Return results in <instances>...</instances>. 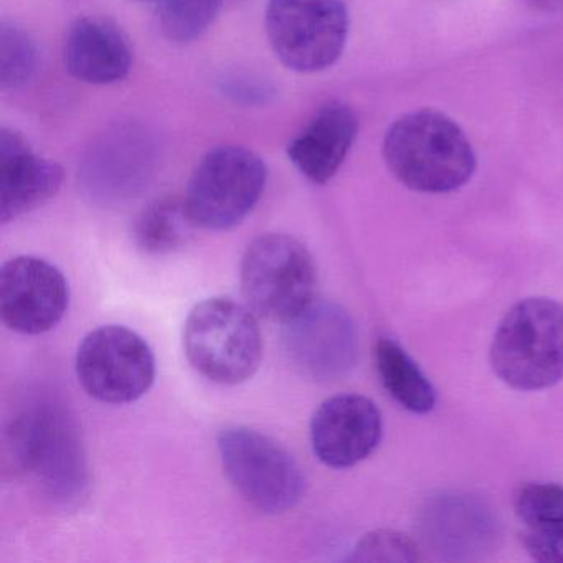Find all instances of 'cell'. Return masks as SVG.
Here are the masks:
<instances>
[{
  "label": "cell",
  "instance_id": "obj_14",
  "mask_svg": "<svg viewBox=\"0 0 563 563\" xmlns=\"http://www.w3.org/2000/svg\"><path fill=\"white\" fill-rule=\"evenodd\" d=\"M357 128V117L351 108L325 104L289 143V159L311 183H329L347 157Z\"/></svg>",
  "mask_w": 563,
  "mask_h": 563
},
{
  "label": "cell",
  "instance_id": "obj_2",
  "mask_svg": "<svg viewBox=\"0 0 563 563\" xmlns=\"http://www.w3.org/2000/svg\"><path fill=\"white\" fill-rule=\"evenodd\" d=\"M8 433L15 461L52 497L74 500L84 494L87 457L77 421L62 401L32 398L18 411Z\"/></svg>",
  "mask_w": 563,
  "mask_h": 563
},
{
  "label": "cell",
  "instance_id": "obj_5",
  "mask_svg": "<svg viewBox=\"0 0 563 563\" xmlns=\"http://www.w3.org/2000/svg\"><path fill=\"white\" fill-rule=\"evenodd\" d=\"M240 279L246 306L266 321L286 324L316 301L314 260L301 242L283 233L250 243Z\"/></svg>",
  "mask_w": 563,
  "mask_h": 563
},
{
  "label": "cell",
  "instance_id": "obj_8",
  "mask_svg": "<svg viewBox=\"0 0 563 563\" xmlns=\"http://www.w3.org/2000/svg\"><path fill=\"white\" fill-rule=\"evenodd\" d=\"M349 32L342 0H269L266 34L289 70L314 74L341 57Z\"/></svg>",
  "mask_w": 563,
  "mask_h": 563
},
{
  "label": "cell",
  "instance_id": "obj_4",
  "mask_svg": "<svg viewBox=\"0 0 563 563\" xmlns=\"http://www.w3.org/2000/svg\"><path fill=\"white\" fill-rule=\"evenodd\" d=\"M184 351L207 380L239 385L258 371L263 338L256 314L232 298H210L190 311L184 328Z\"/></svg>",
  "mask_w": 563,
  "mask_h": 563
},
{
  "label": "cell",
  "instance_id": "obj_18",
  "mask_svg": "<svg viewBox=\"0 0 563 563\" xmlns=\"http://www.w3.org/2000/svg\"><path fill=\"white\" fill-rule=\"evenodd\" d=\"M223 0H161L157 15L164 37L174 44L196 41L212 24Z\"/></svg>",
  "mask_w": 563,
  "mask_h": 563
},
{
  "label": "cell",
  "instance_id": "obj_1",
  "mask_svg": "<svg viewBox=\"0 0 563 563\" xmlns=\"http://www.w3.org/2000/svg\"><path fill=\"white\" fill-rule=\"evenodd\" d=\"M384 157L404 186L423 194L453 192L476 169L466 134L451 118L434 110L398 118L385 134Z\"/></svg>",
  "mask_w": 563,
  "mask_h": 563
},
{
  "label": "cell",
  "instance_id": "obj_19",
  "mask_svg": "<svg viewBox=\"0 0 563 563\" xmlns=\"http://www.w3.org/2000/svg\"><path fill=\"white\" fill-rule=\"evenodd\" d=\"M37 65L34 42L15 25L0 29V85L2 90H14L31 80Z\"/></svg>",
  "mask_w": 563,
  "mask_h": 563
},
{
  "label": "cell",
  "instance_id": "obj_13",
  "mask_svg": "<svg viewBox=\"0 0 563 563\" xmlns=\"http://www.w3.org/2000/svg\"><path fill=\"white\" fill-rule=\"evenodd\" d=\"M64 170L37 156L14 131L0 133V222L9 223L44 206L60 190Z\"/></svg>",
  "mask_w": 563,
  "mask_h": 563
},
{
  "label": "cell",
  "instance_id": "obj_20",
  "mask_svg": "<svg viewBox=\"0 0 563 563\" xmlns=\"http://www.w3.org/2000/svg\"><path fill=\"white\" fill-rule=\"evenodd\" d=\"M514 509L529 527H562L563 487L556 484H526L514 497Z\"/></svg>",
  "mask_w": 563,
  "mask_h": 563
},
{
  "label": "cell",
  "instance_id": "obj_23",
  "mask_svg": "<svg viewBox=\"0 0 563 563\" xmlns=\"http://www.w3.org/2000/svg\"><path fill=\"white\" fill-rule=\"evenodd\" d=\"M523 2L536 11L550 12V14L563 12V0H523Z\"/></svg>",
  "mask_w": 563,
  "mask_h": 563
},
{
  "label": "cell",
  "instance_id": "obj_15",
  "mask_svg": "<svg viewBox=\"0 0 563 563\" xmlns=\"http://www.w3.org/2000/svg\"><path fill=\"white\" fill-rule=\"evenodd\" d=\"M133 64L130 44L110 21L80 19L65 41V65L77 80L111 85L128 77Z\"/></svg>",
  "mask_w": 563,
  "mask_h": 563
},
{
  "label": "cell",
  "instance_id": "obj_16",
  "mask_svg": "<svg viewBox=\"0 0 563 563\" xmlns=\"http://www.w3.org/2000/svg\"><path fill=\"white\" fill-rule=\"evenodd\" d=\"M375 365L382 384L397 404L413 413H428L437 405V391L413 358L391 339L375 345Z\"/></svg>",
  "mask_w": 563,
  "mask_h": 563
},
{
  "label": "cell",
  "instance_id": "obj_7",
  "mask_svg": "<svg viewBox=\"0 0 563 563\" xmlns=\"http://www.w3.org/2000/svg\"><path fill=\"white\" fill-rule=\"evenodd\" d=\"M265 163L245 147L223 146L206 154L187 187V213L194 225L222 232L240 225L262 199Z\"/></svg>",
  "mask_w": 563,
  "mask_h": 563
},
{
  "label": "cell",
  "instance_id": "obj_21",
  "mask_svg": "<svg viewBox=\"0 0 563 563\" xmlns=\"http://www.w3.org/2000/svg\"><path fill=\"white\" fill-rule=\"evenodd\" d=\"M351 562H420V549L404 533L377 530L358 540Z\"/></svg>",
  "mask_w": 563,
  "mask_h": 563
},
{
  "label": "cell",
  "instance_id": "obj_11",
  "mask_svg": "<svg viewBox=\"0 0 563 563\" xmlns=\"http://www.w3.org/2000/svg\"><path fill=\"white\" fill-rule=\"evenodd\" d=\"M68 302L67 279L47 260L15 256L0 269V316L18 334L41 335L57 328Z\"/></svg>",
  "mask_w": 563,
  "mask_h": 563
},
{
  "label": "cell",
  "instance_id": "obj_3",
  "mask_svg": "<svg viewBox=\"0 0 563 563\" xmlns=\"http://www.w3.org/2000/svg\"><path fill=\"white\" fill-rule=\"evenodd\" d=\"M489 361L494 374L516 390H543L562 380L563 305L527 298L512 306L497 325Z\"/></svg>",
  "mask_w": 563,
  "mask_h": 563
},
{
  "label": "cell",
  "instance_id": "obj_10",
  "mask_svg": "<svg viewBox=\"0 0 563 563\" xmlns=\"http://www.w3.org/2000/svg\"><path fill=\"white\" fill-rule=\"evenodd\" d=\"M283 325L286 355L305 377L318 382L334 380L354 367L357 331L341 306L314 301Z\"/></svg>",
  "mask_w": 563,
  "mask_h": 563
},
{
  "label": "cell",
  "instance_id": "obj_22",
  "mask_svg": "<svg viewBox=\"0 0 563 563\" xmlns=\"http://www.w3.org/2000/svg\"><path fill=\"white\" fill-rule=\"evenodd\" d=\"M523 545L537 562L563 563V526L530 527Z\"/></svg>",
  "mask_w": 563,
  "mask_h": 563
},
{
  "label": "cell",
  "instance_id": "obj_9",
  "mask_svg": "<svg viewBox=\"0 0 563 563\" xmlns=\"http://www.w3.org/2000/svg\"><path fill=\"white\" fill-rule=\"evenodd\" d=\"M75 367L85 391L110 405L140 400L156 378L153 349L124 325H101L85 335Z\"/></svg>",
  "mask_w": 563,
  "mask_h": 563
},
{
  "label": "cell",
  "instance_id": "obj_6",
  "mask_svg": "<svg viewBox=\"0 0 563 563\" xmlns=\"http://www.w3.org/2000/svg\"><path fill=\"white\" fill-rule=\"evenodd\" d=\"M223 471L240 496L265 514L298 506L306 481L298 461L273 438L249 427H227L217 440Z\"/></svg>",
  "mask_w": 563,
  "mask_h": 563
},
{
  "label": "cell",
  "instance_id": "obj_17",
  "mask_svg": "<svg viewBox=\"0 0 563 563\" xmlns=\"http://www.w3.org/2000/svg\"><path fill=\"white\" fill-rule=\"evenodd\" d=\"M194 227L184 199L164 197L147 206L137 217L133 229L134 242L147 255H167L187 242Z\"/></svg>",
  "mask_w": 563,
  "mask_h": 563
},
{
  "label": "cell",
  "instance_id": "obj_12",
  "mask_svg": "<svg viewBox=\"0 0 563 563\" xmlns=\"http://www.w3.org/2000/svg\"><path fill=\"white\" fill-rule=\"evenodd\" d=\"M382 415L371 398L342 394L319 405L311 420V444L325 466L345 470L377 450Z\"/></svg>",
  "mask_w": 563,
  "mask_h": 563
}]
</instances>
